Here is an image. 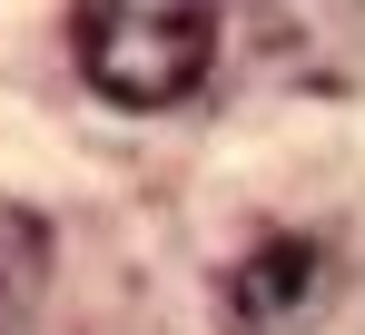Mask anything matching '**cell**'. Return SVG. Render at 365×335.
Here are the masks:
<instances>
[{"instance_id":"cell-1","label":"cell","mask_w":365,"mask_h":335,"mask_svg":"<svg viewBox=\"0 0 365 335\" xmlns=\"http://www.w3.org/2000/svg\"><path fill=\"white\" fill-rule=\"evenodd\" d=\"M79 79L119 109H178L217 59V0H69Z\"/></svg>"},{"instance_id":"cell-2","label":"cell","mask_w":365,"mask_h":335,"mask_svg":"<svg viewBox=\"0 0 365 335\" xmlns=\"http://www.w3.org/2000/svg\"><path fill=\"white\" fill-rule=\"evenodd\" d=\"M326 296H336V257L316 237H257L227 267V286H217V306H227L237 335H306L326 316Z\"/></svg>"},{"instance_id":"cell-3","label":"cell","mask_w":365,"mask_h":335,"mask_svg":"<svg viewBox=\"0 0 365 335\" xmlns=\"http://www.w3.org/2000/svg\"><path fill=\"white\" fill-rule=\"evenodd\" d=\"M40 277H50V227L30 217V207H0V335L30 316Z\"/></svg>"}]
</instances>
